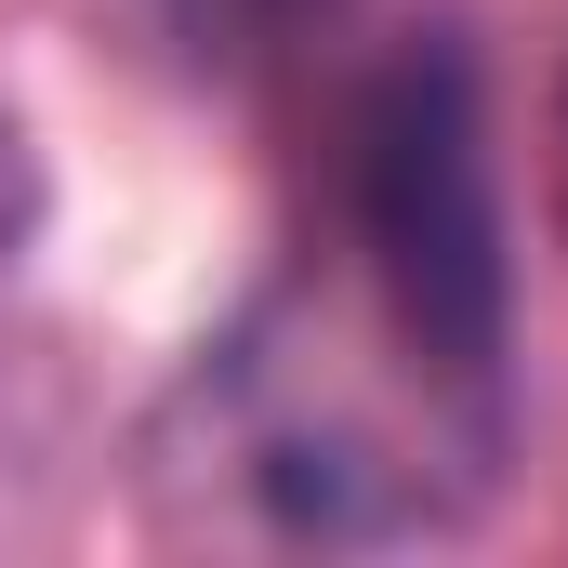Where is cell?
Returning a JSON list of instances; mask_svg holds the SVG:
<instances>
[{
    "label": "cell",
    "instance_id": "obj_2",
    "mask_svg": "<svg viewBox=\"0 0 568 568\" xmlns=\"http://www.w3.org/2000/svg\"><path fill=\"white\" fill-rule=\"evenodd\" d=\"M185 13H199V27H265L278 0H185Z\"/></svg>",
    "mask_w": 568,
    "mask_h": 568
},
{
    "label": "cell",
    "instance_id": "obj_3",
    "mask_svg": "<svg viewBox=\"0 0 568 568\" xmlns=\"http://www.w3.org/2000/svg\"><path fill=\"white\" fill-rule=\"evenodd\" d=\"M556 225H568V93H556Z\"/></svg>",
    "mask_w": 568,
    "mask_h": 568
},
{
    "label": "cell",
    "instance_id": "obj_1",
    "mask_svg": "<svg viewBox=\"0 0 568 568\" xmlns=\"http://www.w3.org/2000/svg\"><path fill=\"white\" fill-rule=\"evenodd\" d=\"M344 252L371 331L424 371L436 397L503 424V185H489V120H476V67L449 40H410L357 120H344Z\"/></svg>",
    "mask_w": 568,
    "mask_h": 568
}]
</instances>
